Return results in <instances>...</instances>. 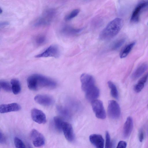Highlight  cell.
<instances>
[{
    "instance_id": "cell-1",
    "label": "cell",
    "mask_w": 148,
    "mask_h": 148,
    "mask_svg": "<svg viewBox=\"0 0 148 148\" xmlns=\"http://www.w3.org/2000/svg\"><path fill=\"white\" fill-rule=\"evenodd\" d=\"M123 24V20L116 18L110 22L100 32L99 38L102 41L110 40L116 36L122 28Z\"/></svg>"
},
{
    "instance_id": "cell-2",
    "label": "cell",
    "mask_w": 148,
    "mask_h": 148,
    "mask_svg": "<svg viewBox=\"0 0 148 148\" xmlns=\"http://www.w3.org/2000/svg\"><path fill=\"white\" fill-rule=\"evenodd\" d=\"M32 75L37 90L40 88H53L57 86L56 82L49 78L38 74Z\"/></svg>"
},
{
    "instance_id": "cell-3",
    "label": "cell",
    "mask_w": 148,
    "mask_h": 148,
    "mask_svg": "<svg viewBox=\"0 0 148 148\" xmlns=\"http://www.w3.org/2000/svg\"><path fill=\"white\" fill-rule=\"evenodd\" d=\"M56 11L53 9L46 10L35 21L34 25L40 26L49 25L53 20Z\"/></svg>"
},
{
    "instance_id": "cell-4",
    "label": "cell",
    "mask_w": 148,
    "mask_h": 148,
    "mask_svg": "<svg viewBox=\"0 0 148 148\" xmlns=\"http://www.w3.org/2000/svg\"><path fill=\"white\" fill-rule=\"evenodd\" d=\"M81 87L85 92L95 86V81L93 77L86 73L82 74L80 77Z\"/></svg>"
},
{
    "instance_id": "cell-5",
    "label": "cell",
    "mask_w": 148,
    "mask_h": 148,
    "mask_svg": "<svg viewBox=\"0 0 148 148\" xmlns=\"http://www.w3.org/2000/svg\"><path fill=\"white\" fill-rule=\"evenodd\" d=\"M60 50L57 45H51L47 48L44 51L35 56L36 58L53 57L58 58L60 56Z\"/></svg>"
},
{
    "instance_id": "cell-6",
    "label": "cell",
    "mask_w": 148,
    "mask_h": 148,
    "mask_svg": "<svg viewBox=\"0 0 148 148\" xmlns=\"http://www.w3.org/2000/svg\"><path fill=\"white\" fill-rule=\"evenodd\" d=\"M91 106L96 117L100 119H104L106 117V112L102 102L97 99L91 102Z\"/></svg>"
},
{
    "instance_id": "cell-7",
    "label": "cell",
    "mask_w": 148,
    "mask_h": 148,
    "mask_svg": "<svg viewBox=\"0 0 148 148\" xmlns=\"http://www.w3.org/2000/svg\"><path fill=\"white\" fill-rule=\"evenodd\" d=\"M108 113L109 117L113 119H118L121 115V109L118 103L115 101H108Z\"/></svg>"
},
{
    "instance_id": "cell-8",
    "label": "cell",
    "mask_w": 148,
    "mask_h": 148,
    "mask_svg": "<svg viewBox=\"0 0 148 148\" xmlns=\"http://www.w3.org/2000/svg\"><path fill=\"white\" fill-rule=\"evenodd\" d=\"M30 136L33 144L37 147L43 146L45 143V139L44 136L37 130L34 129L30 132Z\"/></svg>"
},
{
    "instance_id": "cell-9",
    "label": "cell",
    "mask_w": 148,
    "mask_h": 148,
    "mask_svg": "<svg viewBox=\"0 0 148 148\" xmlns=\"http://www.w3.org/2000/svg\"><path fill=\"white\" fill-rule=\"evenodd\" d=\"M31 116L32 120L39 124H45L46 122L45 114L40 110L34 108L31 110Z\"/></svg>"
},
{
    "instance_id": "cell-10",
    "label": "cell",
    "mask_w": 148,
    "mask_h": 148,
    "mask_svg": "<svg viewBox=\"0 0 148 148\" xmlns=\"http://www.w3.org/2000/svg\"><path fill=\"white\" fill-rule=\"evenodd\" d=\"M148 6V1L141 2L137 5L132 14L130 20L132 22L138 21L141 12L144 8Z\"/></svg>"
},
{
    "instance_id": "cell-11",
    "label": "cell",
    "mask_w": 148,
    "mask_h": 148,
    "mask_svg": "<svg viewBox=\"0 0 148 148\" xmlns=\"http://www.w3.org/2000/svg\"><path fill=\"white\" fill-rule=\"evenodd\" d=\"M62 130L65 138L68 141L71 142L74 140V134L72 126L70 123L64 121Z\"/></svg>"
},
{
    "instance_id": "cell-12",
    "label": "cell",
    "mask_w": 148,
    "mask_h": 148,
    "mask_svg": "<svg viewBox=\"0 0 148 148\" xmlns=\"http://www.w3.org/2000/svg\"><path fill=\"white\" fill-rule=\"evenodd\" d=\"M35 101L40 105L44 106H49L54 103L53 98L47 95L39 94L34 98Z\"/></svg>"
},
{
    "instance_id": "cell-13",
    "label": "cell",
    "mask_w": 148,
    "mask_h": 148,
    "mask_svg": "<svg viewBox=\"0 0 148 148\" xmlns=\"http://www.w3.org/2000/svg\"><path fill=\"white\" fill-rule=\"evenodd\" d=\"M21 109V106L16 103H12L8 104H2L0 106V112L5 113L12 112H16Z\"/></svg>"
},
{
    "instance_id": "cell-14",
    "label": "cell",
    "mask_w": 148,
    "mask_h": 148,
    "mask_svg": "<svg viewBox=\"0 0 148 148\" xmlns=\"http://www.w3.org/2000/svg\"><path fill=\"white\" fill-rule=\"evenodd\" d=\"M90 141L96 148H104V140L101 135L92 134L89 136Z\"/></svg>"
},
{
    "instance_id": "cell-15",
    "label": "cell",
    "mask_w": 148,
    "mask_h": 148,
    "mask_svg": "<svg viewBox=\"0 0 148 148\" xmlns=\"http://www.w3.org/2000/svg\"><path fill=\"white\" fill-rule=\"evenodd\" d=\"M133 127V119L131 116H129L127 118L124 125L123 134L125 138H127L130 136Z\"/></svg>"
},
{
    "instance_id": "cell-16",
    "label": "cell",
    "mask_w": 148,
    "mask_h": 148,
    "mask_svg": "<svg viewBox=\"0 0 148 148\" xmlns=\"http://www.w3.org/2000/svg\"><path fill=\"white\" fill-rule=\"evenodd\" d=\"M82 28L76 29L69 26H65L62 29V32L68 36H74L77 35L82 30Z\"/></svg>"
},
{
    "instance_id": "cell-17",
    "label": "cell",
    "mask_w": 148,
    "mask_h": 148,
    "mask_svg": "<svg viewBox=\"0 0 148 148\" xmlns=\"http://www.w3.org/2000/svg\"><path fill=\"white\" fill-rule=\"evenodd\" d=\"M99 95V90L96 86L85 92L86 98L88 100L91 102L96 99Z\"/></svg>"
},
{
    "instance_id": "cell-18",
    "label": "cell",
    "mask_w": 148,
    "mask_h": 148,
    "mask_svg": "<svg viewBox=\"0 0 148 148\" xmlns=\"http://www.w3.org/2000/svg\"><path fill=\"white\" fill-rule=\"evenodd\" d=\"M148 65L144 63L140 65L134 71L132 75V77L136 79L140 77L147 70Z\"/></svg>"
},
{
    "instance_id": "cell-19",
    "label": "cell",
    "mask_w": 148,
    "mask_h": 148,
    "mask_svg": "<svg viewBox=\"0 0 148 148\" xmlns=\"http://www.w3.org/2000/svg\"><path fill=\"white\" fill-rule=\"evenodd\" d=\"M57 110L59 114L63 118L69 119L71 117V114L69 110L66 107L58 106L57 107Z\"/></svg>"
},
{
    "instance_id": "cell-20",
    "label": "cell",
    "mask_w": 148,
    "mask_h": 148,
    "mask_svg": "<svg viewBox=\"0 0 148 148\" xmlns=\"http://www.w3.org/2000/svg\"><path fill=\"white\" fill-rule=\"evenodd\" d=\"M10 84L13 94L17 95L21 91V87L19 80L16 79H12L11 80Z\"/></svg>"
},
{
    "instance_id": "cell-21",
    "label": "cell",
    "mask_w": 148,
    "mask_h": 148,
    "mask_svg": "<svg viewBox=\"0 0 148 148\" xmlns=\"http://www.w3.org/2000/svg\"><path fill=\"white\" fill-rule=\"evenodd\" d=\"M135 44V42H133L125 46L120 53V58H122L126 57L130 52Z\"/></svg>"
},
{
    "instance_id": "cell-22",
    "label": "cell",
    "mask_w": 148,
    "mask_h": 148,
    "mask_svg": "<svg viewBox=\"0 0 148 148\" xmlns=\"http://www.w3.org/2000/svg\"><path fill=\"white\" fill-rule=\"evenodd\" d=\"M108 84L109 87L110 89L111 95L115 99H117L118 97V93L116 86L111 81H109L108 82Z\"/></svg>"
},
{
    "instance_id": "cell-23",
    "label": "cell",
    "mask_w": 148,
    "mask_h": 148,
    "mask_svg": "<svg viewBox=\"0 0 148 148\" xmlns=\"http://www.w3.org/2000/svg\"><path fill=\"white\" fill-rule=\"evenodd\" d=\"M64 120L60 117L56 116L53 118L54 125L56 129L59 132H61L62 124Z\"/></svg>"
},
{
    "instance_id": "cell-24",
    "label": "cell",
    "mask_w": 148,
    "mask_h": 148,
    "mask_svg": "<svg viewBox=\"0 0 148 148\" xmlns=\"http://www.w3.org/2000/svg\"><path fill=\"white\" fill-rule=\"evenodd\" d=\"M125 41V39L122 38L114 42L111 46L112 50H116L120 47Z\"/></svg>"
},
{
    "instance_id": "cell-25",
    "label": "cell",
    "mask_w": 148,
    "mask_h": 148,
    "mask_svg": "<svg viewBox=\"0 0 148 148\" xmlns=\"http://www.w3.org/2000/svg\"><path fill=\"white\" fill-rule=\"evenodd\" d=\"M0 86L1 88L5 91L10 92L12 91L10 83L7 81L3 80L1 81Z\"/></svg>"
},
{
    "instance_id": "cell-26",
    "label": "cell",
    "mask_w": 148,
    "mask_h": 148,
    "mask_svg": "<svg viewBox=\"0 0 148 148\" xmlns=\"http://www.w3.org/2000/svg\"><path fill=\"white\" fill-rule=\"evenodd\" d=\"M79 10L77 9H74L71 11L65 17V19L66 21H69L76 17L79 14Z\"/></svg>"
},
{
    "instance_id": "cell-27",
    "label": "cell",
    "mask_w": 148,
    "mask_h": 148,
    "mask_svg": "<svg viewBox=\"0 0 148 148\" xmlns=\"http://www.w3.org/2000/svg\"><path fill=\"white\" fill-rule=\"evenodd\" d=\"M14 142L16 148H26L22 141L18 137H15L14 138Z\"/></svg>"
},
{
    "instance_id": "cell-28",
    "label": "cell",
    "mask_w": 148,
    "mask_h": 148,
    "mask_svg": "<svg viewBox=\"0 0 148 148\" xmlns=\"http://www.w3.org/2000/svg\"><path fill=\"white\" fill-rule=\"evenodd\" d=\"M112 143L111 140L109 132H106V133L105 148H112Z\"/></svg>"
},
{
    "instance_id": "cell-29",
    "label": "cell",
    "mask_w": 148,
    "mask_h": 148,
    "mask_svg": "<svg viewBox=\"0 0 148 148\" xmlns=\"http://www.w3.org/2000/svg\"><path fill=\"white\" fill-rule=\"evenodd\" d=\"M46 37L42 35L38 36L35 38V41L36 44L41 45L44 44L46 41Z\"/></svg>"
},
{
    "instance_id": "cell-30",
    "label": "cell",
    "mask_w": 148,
    "mask_h": 148,
    "mask_svg": "<svg viewBox=\"0 0 148 148\" xmlns=\"http://www.w3.org/2000/svg\"><path fill=\"white\" fill-rule=\"evenodd\" d=\"M145 84L138 82L134 88L135 91L137 92H140L144 88Z\"/></svg>"
},
{
    "instance_id": "cell-31",
    "label": "cell",
    "mask_w": 148,
    "mask_h": 148,
    "mask_svg": "<svg viewBox=\"0 0 148 148\" xmlns=\"http://www.w3.org/2000/svg\"><path fill=\"white\" fill-rule=\"evenodd\" d=\"M127 144L125 141L121 140L120 141L117 145L116 148H126Z\"/></svg>"
},
{
    "instance_id": "cell-32",
    "label": "cell",
    "mask_w": 148,
    "mask_h": 148,
    "mask_svg": "<svg viewBox=\"0 0 148 148\" xmlns=\"http://www.w3.org/2000/svg\"><path fill=\"white\" fill-rule=\"evenodd\" d=\"M6 142V138L4 135L1 131L0 132V143L4 144Z\"/></svg>"
},
{
    "instance_id": "cell-33",
    "label": "cell",
    "mask_w": 148,
    "mask_h": 148,
    "mask_svg": "<svg viewBox=\"0 0 148 148\" xmlns=\"http://www.w3.org/2000/svg\"><path fill=\"white\" fill-rule=\"evenodd\" d=\"M148 77V73L145 75L143 77L141 78L138 82H140L144 84L146 82Z\"/></svg>"
},
{
    "instance_id": "cell-34",
    "label": "cell",
    "mask_w": 148,
    "mask_h": 148,
    "mask_svg": "<svg viewBox=\"0 0 148 148\" xmlns=\"http://www.w3.org/2000/svg\"><path fill=\"white\" fill-rule=\"evenodd\" d=\"M139 139L140 141L142 142L144 139V133L142 130H140L139 133Z\"/></svg>"
},
{
    "instance_id": "cell-35",
    "label": "cell",
    "mask_w": 148,
    "mask_h": 148,
    "mask_svg": "<svg viewBox=\"0 0 148 148\" xmlns=\"http://www.w3.org/2000/svg\"><path fill=\"white\" fill-rule=\"evenodd\" d=\"M8 25V23L6 22H3L1 23V27H4L5 26Z\"/></svg>"
},
{
    "instance_id": "cell-36",
    "label": "cell",
    "mask_w": 148,
    "mask_h": 148,
    "mask_svg": "<svg viewBox=\"0 0 148 148\" xmlns=\"http://www.w3.org/2000/svg\"><path fill=\"white\" fill-rule=\"evenodd\" d=\"M29 148H31L29 146Z\"/></svg>"
},
{
    "instance_id": "cell-37",
    "label": "cell",
    "mask_w": 148,
    "mask_h": 148,
    "mask_svg": "<svg viewBox=\"0 0 148 148\" xmlns=\"http://www.w3.org/2000/svg\"></svg>"
},
{
    "instance_id": "cell-38",
    "label": "cell",
    "mask_w": 148,
    "mask_h": 148,
    "mask_svg": "<svg viewBox=\"0 0 148 148\" xmlns=\"http://www.w3.org/2000/svg\"></svg>"
}]
</instances>
